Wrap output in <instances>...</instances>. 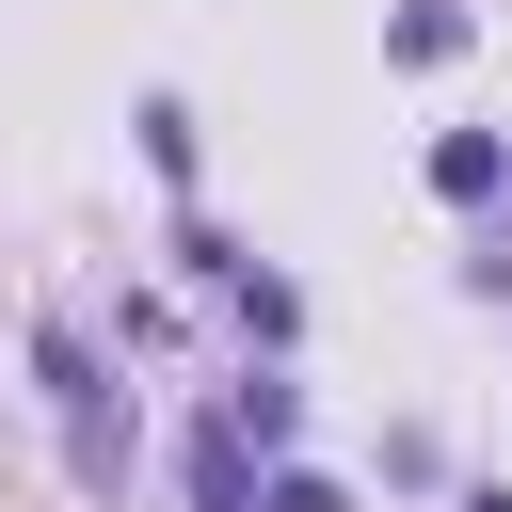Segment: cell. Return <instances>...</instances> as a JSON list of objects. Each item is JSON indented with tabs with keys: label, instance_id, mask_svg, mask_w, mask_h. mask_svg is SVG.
<instances>
[{
	"label": "cell",
	"instance_id": "1",
	"mask_svg": "<svg viewBox=\"0 0 512 512\" xmlns=\"http://www.w3.org/2000/svg\"><path fill=\"white\" fill-rule=\"evenodd\" d=\"M272 512H352V496L336 480H272Z\"/></svg>",
	"mask_w": 512,
	"mask_h": 512
}]
</instances>
